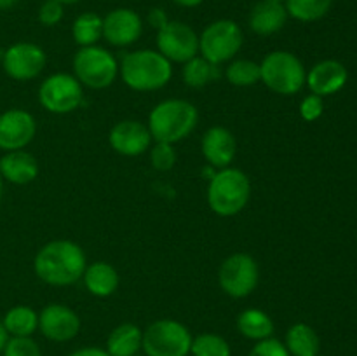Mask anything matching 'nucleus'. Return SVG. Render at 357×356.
<instances>
[{
    "instance_id": "obj_1",
    "label": "nucleus",
    "mask_w": 357,
    "mask_h": 356,
    "mask_svg": "<svg viewBox=\"0 0 357 356\" xmlns=\"http://www.w3.org/2000/svg\"><path fill=\"white\" fill-rule=\"evenodd\" d=\"M87 267L86 253L77 243L54 239L35 255L33 271L38 279L51 286H70L82 279Z\"/></svg>"
},
{
    "instance_id": "obj_2",
    "label": "nucleus",
    "mask_w": 357,
    "mask_h": 356,
    "mask_svg": "<svg viewBox=\"0 0 357 356\" xmlns=\"http://www.w3.org/2000/svg\"><path fill=\"white\" fill-rule=\"evenodd\" d=\"M199 122V112L194 103L187 100H164L153 107L149 115V131L152 140L171 143L187 138Z\"/></svg>"
},
{
    "instance_id": "obj_3",
    "label": "nucleus",
    "mask_w": 357,
    "mask_h": 356,
    "mask_svg": "<svg viewBox=\"0 0 357 356\" xmlns=\"http://www.w3.org/2000/svg\"><path fill=\"white\" fill-rule=\"evenodd\" d=\"M119 72L126 86L145 93L166 86L173 77V66L169 59L164 58L159 51L139 49V51L128 52L122 58Z\"/></svg>"
},
{
    "instance_id": "obj_4",
    "label": "nucleus",
    "mask_w": 357,
    "mask_h": 356,
    "mask_svg": "<svg viewBox=\"0 0 357 356\" xmlns=\"http://www.w3.org/2000/svg\"><path fill=\"white\" fill-rule=\"evenodd\" d=\"M251 198V181L237 168L218 170L209 180L208 205L216 215L234 216L243 212Z\"/></svg>"
},
{
    "instance_id": "obj_5",
    "label": "nucleus",
    "mask_w": 357,
    "mask_h": 356,
    "mask_svg": "<svg viewBox=\"0 0 357 356\" xmlns=\"http://www.w3.org/2000/svg\"><path fill=\"white\" fill-rule=\"evenodd\" d=\"M307 72L302 59L289 51L268 52L260 63V80L281 96H293L305 86Z\"/></svg>"
},
{
    "instance_id": "obj_6",
    "label": "nucleus",
    "mask_w": 357,
    "mask_h": 356,
    "mask_svg": "<svg viewBox=\"0 0 357 356\" xmlns=\"http://www.w3.org/2000/svg\"><path fill=\"white\" fill-rule=\"evenodd\" d=\"M244 44L243 28L232 20H216L199 35V52L213 65L230 61Z\"/></svg>"
},
{
    "instance_id": "obj_7",
    "label": "nucleus",
    "mask_w": 357,
    "mask_h": 356,
    "mask_svg": "<svg viewBox=\"0 0 357 356\" xmlns=\"http://www.w3.org/2000/svg\"><path fill=\"white\" fill-rule=\"evenodd\" d=\"M192 334L176 320H157L143 332L142 349L146 356H188Z\"/></svg>"
},
{
    "instance_id": "obj_8",
    "label": "nucleus",
    "mask_w": 357,
    "mask_h": 356,
    "mask_svg": "<svg viewBox=\"0 0 357 356\" xmlns=\"http://www.w3.org/2000/svg\"><path fill=\"white\" fill-rule=\"evenodd\" d=\"M73 73L82 86L105 89L119 75V63L112 52L100 45L80 47L73 56Z\"/></svg>"
},
{
    "instance_id": "obj_9",
    "label": "nucleus",
    "mask_w": 357,
    "mask_h": 356,
    "mask_svg": "<svg viewBox=\"0 0 357 356\" xmlns=\"http://www.w3.org/2000/svg\"><path fill=\"white\" fill-rule=\"evenodd\" d=\"M260 281L258 264L251 255L232 253L222 262L218 271L220 288L234 299L251 295Z\"/></svg>"
},
{
    "instance_id": "obj_10",
    "label": "nucleus",
    "mask_w": 357,
    "mask_h": 356,
    "mask_svg": "<svg viewBox=\"0 0 357 356\" xmlns=\"http://www.w3.org/2000/svg\"><path fill=\"white\" fill-rule=\"evenodd\" d=\"M82 100V84L70 73L49 75L38 87V101L52 114H70L80 107Z\"/></svg>"
},
{
    "instance_id": "obj_11",
    "label": "nucleus",
    "mask_w": 357,
    "mask_h": 356,
    "mask_svg": "<svg viewBox=\"0 0 357 356\" xmlns=\"http://www.w3.org/2000/svg\"><path fill=\"white\" fill-rule=\"evenodd\" d=\"M157 51L169 61L187 63L199 54V35L183 21H169L157 30Z\"/></svg>"
},
{
    "instance_id": "obj_12",
    "label": "nucleus",
    "mask_w": 357,
    "mask_h": 356,
    "mask_svg": "<svg viewBox=\"0 0 357 356\" xmlns=\"http://www.w3.org/2000/svg\"><path fill=\"white\" fill-rule=\"evenodd\" d=\"M45 52L40 45L31 42H17L3 52L2 65L7 75L14 80H31L44 70Z\"/></svg>"
},
{
    "instance_id": "obj_13",
    "label": "nucleus",
    "mask_w": 357,
    "mask_h": 356,
    "mask_svg": "<svg viewBox=\"0 0 357 356\" xmlns=\"http://www.w3.org/2000/svg\"><path fill=\"white\" fill-rule=\"evenodd\" d=\"M38 330L52 342H68L80 332L79 314L63 304H49L38 314Z\"/></svg>"
},
{
    "instance_id": "obj_14",
    "label": "nucleus",
    "mask_w": 357,
    "mask_h": 356,
    "mask_svg": "<svg viewBox=\"0 0 357 356\" xmlns=\"http://www.w3.org/2000/svg\"><path fill=\"white\" fill-rule=\"evenodd\" d=\"M35 133L37 122L30 112L10 108L0 114V149L6 152L23 150L35 138Z\"/></svg>"
},
{
    "instance_id": "obj_15",
    "label": "nucleus",
    "mask_w": 357,
    "mask_h": 356,
    "mask_svg": "<svg viewBox=\"0 0 357 356\" xmlns=\"http://www.w3.org/2000/svg\"><path fill=\"white\" fill-rule=\"evenodd\" d=\"M142 34L143 21L136 10L117 7L103 17V38L115 47L135 44Z\"/></svg>"
},
{
    "instance_id": "obj_16",
    "label": "nucleus",
    "mask_w": 357,
    "mask_h": 356,
    "mask_svg": "<svg viewBox=\"0 0 357 356\" xmlns=\"http://www.w3.org/2000/svg\"><path fill=\"white\" fill-rule=\"evenodd\" d=\"M112 149L117 154L126 157H136L145 154L152 143V135L149 131V126L139 121H121L112 128L108 136Z\"/></svg>"
},
{
    "instance_id": "obj_17",
    "label": "nucleus",
    "mask_w": 357,
    "mask_h": 356,
    "mask_svg": "<svg viewBox=\"0 0 357 356\" xmlns=\"http://www.w3.org/2000/svg\"><path fill=\"white\" fill-rule=\"evenodd\" d=\"M201 150L204 159L213 168H229L232 161L236 159L237 142L232 131H229L223 126H213L204 133L201 142Z\"/></svg>"
},
{
    "instance_id": "obj_18",
    "label": "nucleus",
    "mask_w": 357,
    "mask_h": 356,
    "mask_svg": "<svg viewBox=\"0 0 357 356\" xmlns=\"http://www.w3.org/2000/svg\"><path fill=\"white\" fill-rule=\"evenodd\" d=\"M349 79V72L337 59H324L316 63L307 73L305 84L309 86L310 93L324 98L330 94L338 93L345 86Z\"/></svg>"
},
{
    "instance_id": "obj_19",
    "label": "nucleus",
    "mask_w": 357,
    "mask_h": 356,
    "mask_svg": "<svg viewBox=\"0 0 357 356\" xmlns=\"http://www.w3.org/2000/svg\"><path fill=\"white\" fill-rule=\"evenodd\" d=\"M288 10H286L284 3L279 2H268V0H260L251 9L250 17V28L257 35L267 37V35H274L284 28L286 21H288Z\"/></svg>"
},
{
    "instance_id": "obj_20",
    "label": "nucleus",
    "mask_w": 357,
    "mask_h": 356,
    "mask_svg": "<svg viewBox=\"0 0 357 356\" xmlns=\"http://www.w3.org/2000/svg\"><path fill=\"white\" fill-rule=\"evenodd\" d=\"M0 177L14 185H26L38 177V163L30 152L10 150L0 157Z\"/></svg>"
},
{
    "instance_id": "obj_21",
    "label": "nucleus",
    "mask_w": 357,
    "mask_h": 356,
    "mask_svg": "<svg viewBox=\"0 0 357 356\" xmlns=\"http://www.w3.org/2000/svg\"><path fill=\"white\" fill-rule=\"evenodd\" d=\"M84 285L94 297H110L119 288V274L108 262H94L84 271Z\"/></svg>"
},
{
    "instance_id": "obj_22",
    "label": "nucleus",
    "mask_w": 357,
    "mask_h": 356,
    "mask_svg": "<svg viewBox=\"0 0 357 356\" xmlns=\"http://www.w3.org/2000/svg\"><path fill=\"white\" fill-rule=\"evenodd\" d=\"M143 330L135 323H122L110 332L107 351L110 356H135L142 349Z\"/></svg>"
},
{
    "instance_id": "obj_23",
    "label": "nucleus",
    "mask_w": 357,
    "mask_h": 356,
    "mask_svg": "<svg viewBox=\"0 0 357 356\" xmlns=\"http://www.w3.org/2000/svg\"><path fill=\"white\" fill-rule=\"evenodd\" d=\"M284 346L289 356H317L321 341L317 332L307 323H295L286 332Z\"/></svg>"
},
{
    "instance_id": "obj_24",
    "label": "nucleus",
    "mask_w": 357,
    "mask_h": 356,
    "mask_svg": "<svg viewBox=\"0 0 357 356\" xmlns=\"http://www.w3.org/2000/svg\"><path fill=\"white\" fill-rule=\"evenodd\" d=\"M237 330L250 341H265L274 334V321L265 311L251 307V309H244L237 316Z\"/></svg>"
},
{
    "instance_id": "obj_25",
    "label": "nucleus",
    "mask_w": 357,
    "mask_h": 356,
    "mask_svg": "<svg viewBox=\"0 0 357 356\" xmlns=\"http://www.w3.org/2000/svg\"><path fill=\"white\" fill-rule=\"evenodd\" d=\"M9 337H31L38 330V314L28 306H14L2 320Z\"/></svg>"
},
{
    "instance_id": "obj_26",
    "label": "nucleus",
    "mask_w": 357,
    "mask_h": 356,
    "mask_svg": "<svg viewBox=\"0 0 357 356\" xmlns=\"http://www.w3.org/2000/svg\"><path fill=\"white\" fill-rule=\"evenodd\" d=\"M72 35L80 47L96 45V42L103 38V17L96 13H82L73 21Z\"/></svg>"
},
{
    "instance_id": "obj_27",
    "label": "nucleus",
    "mask_w": 357,
    "mask_h": 356,
    "mask_svg": "<svg viewBox=\"0 0 357 356\" xmlns=\"http://www.w3.org/2000/svg\"><path fill=\"white\" fill-rule=\"evenodd\" d=\"M183 80L188 87H204L208 84L215 82L220 79V68L218 65H213L208 59H204L202 56H195L190 61L183 63Z\"/></svg>"
},
{
    "instance_id": "obj_28",
    "label": "nucleus",
    "mask_w": 357,
    "mask_h": 356,
    "mask_svg": "<svg viewBox=\"0 0 357 356\" xmlns=\"http://www.w3.org/2000/svg\"><path fill=\"white\" fill-rule=\"evenodd\" d=\"M333 0H284L288 16L302 23L319 21L330 13Z\"/></svg>"
},
{
    "instance_id": "obj_29",
    "label": "nucleus",
    "mask_w": 357,
    "mask_h": 356,
    "mask_svg": "<svg viewBox=\"0 0 357 356\" xmlns=\"http://www.w3.org/2000/svg\"><path fill=\"white\" fill-rule=\"evenodd\" d=\"M225 77L232 86H255L260 82V65L251 59H234L227 66Z\"/></svg>"
},
{
    "instance_id": "obj_30",
    "label": "nucleus",
    "mask_w": 357,
    "mask_h": 356,
    "mask_svg": "<svg viewBox=\"0 0 357 356\" xmlns=\"http://www.w3.org/2000/svg\"><path fill=\"white\" fill-rule=\"evenodd\" d=\"M192 356H230V344L218 334H201L192 339Z\"/></svg>"
},
{
    "instance_id": "obj_31",
    "label": "nucleus",
    "mask_w": 357,
    "mask_h": 356,
    "mask_svg": "<svg viewBox=\"0 0 357 356\" xmlns=\"http://www.w3.org/2000/svg\"><path fill=\"white\" fill-rule=\"evenodd\" d=\"M176 150L171 143L155 142V145L150 149V161L157 171L173 170L174 164H176Z\"/></svg>"
},
{
    "instance_id": "obj_32",
    "label": "nucleus",
    "mask_w": 357,
    "mask_h": 356,
    "mask_svg": "<svg viewBox=\"0 0 357 356\" xmlns=\"http://www.w3.org/2000/svg\"><path fill=\"white\" fill-rule=\"evenodd\" d=\"M3 356H42L40 348L31 337H9Z\"/></svg>"
},
{
    "instance_id": "obj_33",
    "label": "nucleus",
    "mask_w": 357,
    "mask_h": 356,
    "mask_svg": "<svg viewBox=\"0 0 357 356\" xmlns=\"http://www.w3.org/2000/svg\"><path fill=\"white\" fill-rule=\"evenodd\" d=\"M63 14H65L63 3H59L58 0H45L38 9V21L44 27H56L63 20Z\"/></svg>"
},
{
    "instance_id": "obj_34",
    "label": "nucleus",
    "mask_w": 357,
    "mask_h": 356,
    "mask_svg": "<svg viewBox=\"0 0 357 356\" xmlns=\"http://www.w3.org/2000/svg\"><path fill=\"white\" fill-rule=\"evenodd\" d=\"M248 356H289L288 349H286L284 342L278 341V339L271 337L265 341H258L257 344L251 348Z\"/></svg>"
},
{
    "instance_id": "obj_35",
    "label": "nucleus",
    "mask_w": 357,
    "mask_h": 356,
    "mask_svg": "<svg viewBox=\"0 0 357 356\" xmlns=\"http://www.w3.org/2000/svg\"><path fill=\"white\" fill-rule=\"evenodd\" d=\"M324 112V103L323 98L317 96V94H309L302 100L300 103V115H302L303 121L314 122L323 115Z\"/></svg>"
},
{
    "instance_id": "obj_36",
    "label": "nucleus",
    "mask_w": 357,
    "mask_h": 356,
    "mask_svg": "<svg viewBox=\"0 0 357 356\" xmlns=\"http://www.w3.org/2000/svg\"><path fill=\"white\" fill-rule=\"evenodd\" d=\"M146 20H149V23L152 24L155 30H160V28L166 27V24L169 23V17H167L166 10L160 9V7H153V9H150Z\"/></svg>"
},
{
    "instance_id": "obj_37",
    "label": "nucleus",
    "mask_w": 357,
    "mask_h": 356,
    "mask_svg": "<svg viewBox=\"0 0 357 356\" xmlns=\"http://www.w3.org/2000/svg\"><path fill=\"white\" fill-rule=\"evenodd\" d=\"M70 356H110L107 349L101 348H80L73 351Z\"/></svg>"
},
{
    "instance_id": "obj_38",
    "label": "nucleus",
    "mask_w": 357,
    "mask_h": 356,
    "mask_svg": "<svg viewBox=\"0 0 357 356\" xmlns=\"http://www.w3.org/2000/svg\"><path fill=\"white\" fill-rule=\"evenodd\" d=\"M173 2L176 3V6L185 7V9H194V7L201 6L204 0H173Z\"/></svg>"
},
{
    "instance_id": "obj_39",
    "label": "nucleus",
    "mask_w": 357,
    "mask_h": 356,
    "mask_svg": "<svg viewBox=\"0 0 357 356\" xmlns=\"http://www.w3.org/2000/svg\"><path fill=\"white\" fill-rule=\"evenodd\" d=\"M7 341H9V334L6 332V328H3V323L0 321V355H2L3 348H6Z\"/></svg>"
},
{
    "instance_id": "obj_40",
    "label": "nucleus",
    "mask_w": 357,
    "mask_h": 356,
    "mask_svg": "<svg viewBox=\"0 0 357 356\" xmlns=\"http://www.w3.org/2000/svg\"><path fill=\"white\" fill-rule=\"evenodd\" d=\"M20 0H0V10H7L10 7H14Z\"/></svg>"
},
{
    "instance_id": "obj_41",
    "label": "nucleus",
    "mask_w": 357,
    "mask_h": 356,
    "mask_svg": "<svg viewBox=\"0 0 357 356\" xmlns=\"http://www.w3.org/2000/svg\"><path fill=\"white\" fill-rule=\"evenodd\" d=\"M59 3H63V6H73V3L80 2V0H58Z\"/></svg>"
},
{
    "instance_id": "obj_42",
    "label": "nucleus",
    "mask_w": 357,
    "mask_h": 356,
    "mask_svg": "<svg viewBox=\"0 0 357 356\" xmlns=\"http://www.w3.org/2000/svg\"><path fill=\"white\" fill-rule=\"evenodd\" d=\"M2 191H3V178L0 177V201H2Z\"/></svg>"
},
{
    "instance_id": "obj_43",
    "label": "nucleus",
    "mask_w": 357,
    "mask_h": 356,
    "mask_svg": "<svg viewBox=\"0 0 357 356\" xmlns=\"http://www.w3.org/2000/svg\"><path fill=\"white\" fill-rule=\"evenodd\" d=\"M268 2H279V3H284V0H268Z\"/></svg>"
},
{
    "instance_id": "obj_44",
    "label": "nucleus",
    "mask_w": 357,
    "mask_h": 356,
    "mask_svg": "<svg viewBox=\"0 0 357 356\" xmlns=\"http://www.w3.org/2000/svg\"><path fill=\"white\" fill-rule=\"evenodd\" d=\"M317 356H319V355H317Z\"/></svg>"
}]
</instances>
